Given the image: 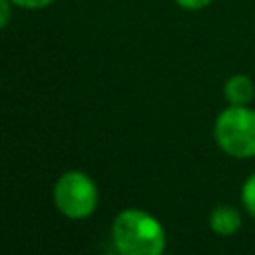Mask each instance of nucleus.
<instances>
[{"label": "nucleus", "instance_id": "obj_4", "mask_svg": "<svg viewBox=\"0 0 255 255\" xmlns=\"http://www.w3.org/2000/svg\"><path fill=\"white\" fill-rule=\"evenodd\" d=\"M223 94H225V100L229 102V106H247L255 98V86L249 76L235 74V76L227 78V82L223 86Z\"/></svg>", "mask_w": 255, "mask_h": 255}, {"label": "nucleus", "instance_id": "obj_9", "mask_svg": "<svg viewBox=\"0 0 255 255\" xmlns=\"http://www.w3.org/2000/svg\"><path fill=\"white\" fill-rule=\"evenodd\" d=\"M54 0H12V4L20 6V8H26V10H40V8H46L50 6Z\"/></svg>", "mask_w": 255, "mask_h": 255}, {"label": "nucleus", "instance_id": "obj_3", "mask_svg": "<svg viewBox=\"0 0 255 255\" xmlns=\"http://www.w3.org/2000/svg\"><path fill=\"white\" fill-rule=\"evenodd\" d=\"M54 203L60 213L70 219H86L96 211L98 189L84 171H66L54 185Z\"/></svg>", "mask_w": 255, "mask_h": 255}, {"label": "nucleus", "instance_id": "obj_2", "mask_svg": "<svg viewBox=\"0 0 255 255\" xmlns=\"http://www.w3.org/2000/svg\"><path fill=\"white\" fill-rule=\"evenodd\" d=\"M219 147L233 157L255 155V110L247 106L225 108L213 128Z\"/></svg>", "mask_w": 255, "mask_h": 255}, {"label": "nucleus", "instance_id": "obj_1", "mask_svg": "<svg viewBox=\"0 0 255 255\" xmlns=\"http://www.w3.org/2000/svg\"><path fill=\"white\" fill-rule=\"evenodd\" d=\"M112 239L120 255H161L165 249L161 223L141 209L118 213L112 225Z\"/></svg>", "mask_w": 255, "mask_h": 255}, {"label": "nucleus", "instance_id": "obj_6", "mask_svg": "<svg viewBox=\"0 0 255 255\" xmlns=\"http://www.w3.org/2000/svg\"><path fill=\"white\" fill-rule=\"evenodd\" d=\"M241 201L245 205V209L255 217V173L243 183V191H241Z\"/></svg>", "mask_w": 255, "mask_h": 255}, {"label": "nucleus", "instance_id": "obj_8", "mask_svg": "<svg viewBox=\"0 0 255 255\" xmlns=\"http://www.w3.org/2000/svg\"><path fill=\"white\" fill-rule=\"evenodd\" d=\"M179 8H183V10H191V12H195V10H203L205 6H209L213 0H173Z\"/></svg>", "mask_w": 255, "mask_h": 255}, {"label": "nucleus", "instance_id": "obj_7", "mask_svg": "<svg viewBox=\"0 0 255 255\" xmlns=\"http://www.w3.org/2000/svg\"><path fill=\"white\" fill-rule=\"evenodd\" d=\"M12 20V0H0V30H4Z\"/></svg>", "mask_w": 255, "mask_h": 255}, {"label": "nucleus", "instance_id": "obj_5", "mask_svg": "<svg viewBox=\"0 0 255 255\" xmlns=\"http://www.w3.org/2000/svg\"><path fill=\"white\" fill-rule=\"evenodd\" d=\"M241 225V215L235 207L231 205H215L209 213V227L217 235H231L239 229Z\"/></svg>", "mask_w": 255, "mask_h": 255}, {"label": "nucleus", "instance_id": "obj_10", "mask_svg": "<svg viewBox=\"0 0 255 255\" xmlns=\"http://www.w3.org/2000/svg\"><path fill=\"white\" fill-rule=\"evenodd\" d=\"M108 255H112V253H108ZM118 255H120V253H118Z\"/></svg>", "mask_w": 255, "mask_h": 255}]
</instances>
